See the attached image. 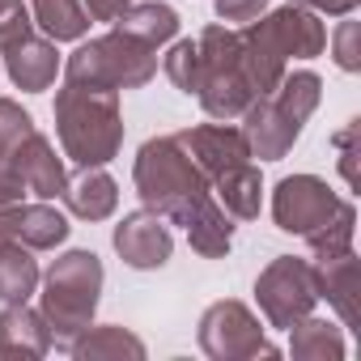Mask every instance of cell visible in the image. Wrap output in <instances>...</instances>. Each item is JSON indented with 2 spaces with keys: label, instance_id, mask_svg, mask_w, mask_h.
<instances>
[{
  "label": "cell",
  "instance_id": "obj_19",
  "mask_svg": "<svg viewBox=\"0 0 361 361\" xmlns=\"http://www.w3.org/2000/svg\"><path fill=\"white\" fill-rule=\"evenodd\" d=\"M68 353L77 357V361H123V357H132V361H140L145 357V340L140 336H132L128 327H115V323H106V327H85L73 344H68Z\"/></svg>",
  "mask_w": 361,
  "mask_h": 361
},
{
  "label": "cell",
  "instance_id": "obj_14",
  "mask_svg": "<svg viewBox=\"0 0 361 361\" xmlns=\"http://www.w3.org/2000/svg\"><path fill=\"white\" fill-rule=\"evenodd\" d=\"M13 170H18V178L26 183V196H35V200H56L68 188L64 161L56 157L51 140L39 128L30 136H22V145L13 149Z\"/></svg>",
  "mask_w": 361,
  "mask_h": 361
},
{
  "label": "cell",
  "instance_id": "obj_12",
  "mask_svg": "<svg viewBox=\"0 0 361 361\" xmlns=\"http://www.w3.org/2000/svg\"><path fill=\"white\" fill-rule=\"evenodd\" d=\"M111 243H115L119 259H123L128 268H136V272H153V268H161V264L170 259V251H174L170 226H166V217H157L153 209L123 213V221L115 226Z\"/></svg>",
  "mask_w": 361,
  "mask_h": 361
},
{
  "label": "cell",
  "instance_id": "obj_25",
  "mask_svg": "<svg viewBox=\"0 0 361 361\" xmlns=\"http://www.w3.org/2000/svg\"><path fill=\"white\" fill-rule=\"evenodd\" d=\"M353 230H357V213H353V204L344 200V204H340V213H336L327 226H319L314 234H306V243H310L314 259H331V255L353 251Z\"/></svg>",
  "mask_w": 361,
  "mask_h": 361
},
{
  "label": "cell",
  "instance_id": "obj_29",
  "mask_svg": "<svg viewBox=\"0 0 361 361\" xmlns=\"http://www.w3.org/2000/svg\"><path fill=\"white\" fill-rule=\"evenodd\" d=\"M336 64L344 73H357L361 68V51H357V22H344L336 30Z\"/></svg>",
  "mask_w": 361,
  "mask_h": 361
},
{
  "label": "cell",
  "instance_id": "obj_30",
  "mask_svg": "<svg viewBox=\"0 0 361 361\" xmlns=\"http://www.w3.org/2000/svg\"><path fill=\"white\" fill-rule=\"evenodd\" d=\"M357 123H361V119H348V128L336 136V145H340V170H344V183H348V188H357V149H353Z\"/></svg>",
  "mask_w": 361,
  "mask_h": 361
},
{
  "label": "cell",
  "instance_id": "obj_3",
  "mask_svg": "<svg viewBox=\"0 0 361 361\" xmlns=\"http://www.w3.org/2000/svg\"><path fill=\"white\" fill-rule=\"evenodd\" d=\"M56 136L77 166H106L123 149V111L115 90L64 81L56 94Z\"/></svg>",
  "mask_w": 361,
  "mask_h": 361
},
{
  "label": "cell",
  "instance_id": "obj_1",
  "mask_svg": "<svg viewBox=\"0 0 361 361\" xmlns=\"http://www.w3.org/2000/svg\"><path fill=\"white\" fill-rule=\"evenodd\" d=\"M132 183H136V196L145 200V209H153L157 217L188 230V243L196 255L221 259L230 251V238H234L230 213L217 204L213 183L188 157L178 136H153L140 145L136 166H132Z\"/></svg>",
  "mask_w": 361,
  "mask_h": 361
},
{
  "label": "cell",
  "instance_id": "obj_22",
  "mask_svg": "<svg viewBox=\"0 0 361 361\" xmlns=\"http://www.w3.org/2000/svg\"><path fill=\"white\" fill-rule=\"evenodd\" d=\"M68 217L60 209H51L47 200L39 204H18V243L30 251H51L68 238Z\"/></svg>",
  "mask_w": 361,
  "mask_h": 361
},
{
  "label": "cell",
  "instance_id": "obj_16",
  "mask_svg": "<svg viewBox=\"0 0 361 361\" xmlns=\"http://www.w3.org/2000/svg\"><path fill=\"white\" fill-rule=\"evenodd\" d=\"M314 268V289L319 298L340 314L344 327L357 323V255L344 251V255H331V259H319L310 264Z\"/></svg>",
  "mask_w": 361,
  "mask_h": 361
},
{
  "label": "cell",
  "instance_id": "obj_18",
  "mask_svg": "<svg viewBox=\"0 0 361 361\" xmlns=\"http://www.w3.org/2000/svg\"><path fill=\"white\" fill-rule=\"evenodd\" d=\"M119 35L145 43V47H161V43H174L178 35V13L170 5H161V0H145V5H128L115 22H111Z\"/></svg>",
  "mask_w": 361,
  "mask_h": 361
},
{
  "label": "cell",
  "instance_id": "obj_27",
  "mask_svg": "<svg viewBox=\"0 0 361 361\" xmlns=\"http://www.w3.org/2000/svg\"><path fill=\"white\" fill-rule=\"evenodd\" d=\"M161 68H166V77L183 90V94H196V81H200V51H196L192 39H178V43L166 51Z\"/></svg>",
  "mask_w": 361,
  "mask_h": 361
},
{
  "label": "cell",
  "instance_id": "obj_20",
  "mask_svg": "<svg viewBox=\"0 0 361 361\" xmlns=\"http://www.w3.org/2000/svg\"><path fill=\"white\" fill-rule=\"evenodd\" d=\"M30 18H35V26H39L51 43L85 39V30L94 26L85 0H35V5H30Z\"/></svg>",
  "mask_w": 361,
  "mask_h": 361
},
{
  "label": "cell",
  "instance_id": "obj_15",
  "mask_svg": "<svg viewBox=\"0 0 361 361\" xmlns=\"http://www.w3.org/2000/svg\"><path fill=\"white\" fill-rule=\"evenodd\" d=\"M47 348H51V327L43 310H30L26 302H5V310H0V357L35 361L47 357Z\"/></svg>",
  "mask_w": 361,
  "mask_h": 361
},
{
  "label": "cell",
  "instance_id": "obj_28",
  "mask_svg": "<svg viewBox=\"0 0 361 361\" xmlns=\"http://www.w3.org/2000/svg\"><path fill=\"white\" fill-rule=\"evenodd\" d=\"M30 30H35V18H30V9L22 0H0V47L30 35Z\"/></svg>",
  "mask_w": 361,
  "mask_h": 361
},
{
  "label": "cell",
  "instance_id": "obj_17",
  "mask_svg": "<svg viewBox=\"0 0 361 361\" xmlns=\"http://www.w3.org/2000/svg\"><path fill=\"white\" fill-rule=\"evenodd\" d=\"M64 200H68L73 217H81V221H106L115 213V204H119V188H115V178L102 166H81V174L68 178Z\"/></svg>",
  "mask_w": 361,
  "mask_h": 361
},
{
  "label": "cell",
  "instance_id": "obj_21",
  "mask_svg": "<svg viewBox=\"0 0 361 361\" xmlns=\"http://www.w3.org/2000/svg\"><path fill=\"white\" fill-rule=\"evenodd\" d=\"M289 353L298 361H340L344 357V331L327 319L306 314L289 327Z\"/></svg>",
  "mask_w": 361,
  "mask_h": 361
},
{
  "label": "cell",
  "instance_id": "obj_31",
  "mask_svg": "<svg viewBox=\"0 0 361 361\" xmlns=\"http://www.w3.org/2000/svg\"><path fill=\"white\" fill-rule=\"evenodd\" d=\"M268 0H217V18L221 22H255L264 13Z\"/></svg>",
  "mask_w": 361,
  "mask_h": 361
},
{
  "label": "cell",
  "instance_id": "obj_5",
  "mask_svg": "<svg viewBox=\"0 0 361 361\" xmlns=\"http://www.w3.org/2000/svg\"><path fill=\"white\" fill-rule=\"evenodd\" d=\"M39 281H43V319L51 327V344L68 348L98 314L102 259L94 251H64Z\"/></svg>",
  "mask_w": 361,
  "mask_h": 361
},
{
  "label": "cell",
  "instance_id": "obj_23",
  "mask_svg": "<svg viewBox=\"0 0 361 361\" xmlns=\"http://www.w3.org/2000/svg\"><path fill=\"white\" fill-rule=\"evenodd\" d=\"M39 259L30 247L22 243H5L0 247V302H26L39 289Z\"/></svg>",
  "mask_w": 361,
  "mask_h": 361
},
{
  "label": "cell",
  "instance_id": "obj_8",
  "mask_svg": "<svg viewBox=\"0 0 361 361\" xmlns=\"http://www.w3.org/2000/svg\"><path fill=\"white\" fill-rule=\"evenodd\" d=\"M255 302L264 310V319L281 331H289L298 319L314 314V302H319V289H314V268L306 259H293V255H276L259 281H255Z\"/></svg>",
  "mask_w": 361,
  "mask_h": 361
},
{
  "label": "cell",
  "instance_id": "obj_9",
  "mask_svg": "<svg viewBox=\"0 0 361 361\" xmlns=\"http://www.w3.org/2000/svg\"><path fill=\"white\" fill-rule=\"evenodd\" d=\"M200 348L213 361H247V357H276L281 353L276 344H268L251 306H243L234 298L213 302L200 314Z\"/></svg>",
  "mask_w": 361,
  "mask_h": 361
},
{
  "label": "cell",
  "instance_id": "obj_4",
  "mask_svg": "<svg viewBox=\"0 0 361 361\" xmlns=\"http://www.w3.org/2000/svg\"><path fill=\"white\" fill-rule=\"evenodd\" d=\"M323 98V81L314 73H285L268 94H259L238 119H243V136L251 145V157L259 161H281L293 140L302 136L306 119L314 115Z\"/></svg>",
  "mask_w": 361,
  "mask_h": 361
},
{
  "label": "cell",
  "instance_id": "obj_26",
  "mask_svg": "<svg viewBox=\"0 0 361 361\" xmlns=\"http://www.w3.org/2000/svg\"><path fill=\"white\" fill-rule=\"evenodd\" d=\"M30 132H35L30 111H22V102H13V98H0V166H13V149Z\"/></svg>",
  "mask_w": 361,
  "mask_h": 361
},
{
  "label": "cell",
  "instance_id": "obj_24",
  "mask_svg": "<svg viewBox=\"0 0 361 361\" xmlns=\"http://www.w3.org/2000/svg\"><path fill=\"white\" fill-rule=\"evenodd\" d=\"M213 196H217V204H221L230 217H238V221L259 217V200H264V178H259V166H255V161H247L243 170H234L230 178H221V183L213 188Z\"/></svg>",
  "mask_w": 361,
  "mask_h": 361
},
{
  "label": "cell",
  "instance_id": "obj_35",
  "mask_svg": "<svg viewBox=\"0 0 361 361\" xmlns=\"http://www.w3.org/2000/svg\"><path fill=\"white\" fill-rule=\"evenodd\" d=\"M123 5H132V0H123Z\"/></svg>",
  "mask_w": 361,
  "mask_h": 361
},
{
  "label": "cell",
  "instance_id": "obj_13",
  "mask_svg": "<svg viewBox=\"0 0 361 361\" xmlns=\"http://www.w3.org/2000/svg\"><path fill=\"white\" fill-rule=\"evenodd\" d=\"M0 56H5V73H9V81H13L18 90H26V94H43V90L56 85L60 51H56L51 39H39V35L30 30V35L5 43V47H0Z\"/></svg>",
  "mask_w": 361,
  "mask_h": 361
},
{
  "label": "cell",
  "instance_id": "obj_10",
  "mask_svg": "<svg viewBox=\"0 0 361 361\" xmlns=\"http://www.w3.org/2000/svg\"><path fill=\"white\" fill-rule=\"evenodd\" d=\"M340 204L344 200L323 183L319 174H289V178H281L276 192H272V217H276V226L285 234H298V238H306L319 226H327L340 213Z\"/></svg>",
  "mask_w": 361,
  "mask_h": 361
},
{
  "label": "cell",
  "instance_id": "obj_11",
  "mask_svg": "<svg viewBox=\"0 0 361 361\" xmlns=\"http://www.w3.org/2000/svg\"><path fill=\"white\" fill-rule=\"evenodd\" d=\"M174 136H178V145L188 149V157L204 170V178L213 188L251 161V145H247L243 128H230L226 119L221 123H196V128L174 132Z\"/></svg>",
  "mask_w": 361,
  "mask_h": 361
},
{
  "label": "cell",
  "instance_id": "obj_34",
  "mask_svg": "<svg viewBox=\"0 0 361 361\" xmlns=\"http://www.w3.org/2000/svg\"><path fill=\"white\" fill-rule=\"evenodd\" d=\"M18 243V204H0V247Z\"/></svg>",
  "mask_w": 361,
  "mask_h": 361
},
{
  "label": "cell",
  "instance_id": "obj_32",
  "mask_svg": "<svg viewBox=\"0 0 361 361\" xmlns=\"http://www.w3.org/2000/svg\"><path fill=\"white\" fill-rule=\"evenodd\" d=\"M22 196H26V183L18 178V170L0 166V204H22Z\"/></svg>",
  "mask_w": 361,
  "mask_h": 361
},
{
  "label": "cell",
  "instance_id": "obj_7",
  "mask_svg": "<svg viewBox=\"0 0 361 361\" xmlns=\"http://www.w3.org/2000/svg\"><path fill=\"white\" fill-rule=\"evenodd\" d=\"M153 73H157V51L119 35V30L81 43L64 64V81L115 90V94L119 90H140L145 81H153Z\"/></svg>",
  "mask_w": 361,
  "mask_h": 361
},
{
  "label": "cell",
  "instance_id": "obj_6",
  "mask_svg": "<svg viewBox=\"0 0 361 361\" xmlns=\"http://www.w3.org/2000/svg\"><path fill=\"white\" fill-rule=\"evenodd\" d=\"M200 51V81L196 98L213 119H238L255 102V85L243 68V39L230 26H204L196 39Z\"/></svg>",
  "mask_w": 361,
  "mask_h": 361
},
{
  "label": "cell",
  "instance_id": "obj_2",
  "mask_svg": "<svg viewBox=\"0 0 361 361\" xmlns=\"http://www.w3.org/2000/svg\"><path fill=\"white\" fill-rule=\"evenodd\" d=\"M238 39H243V68L255 85V98L285 77L289 60H314L327 47L323 22L302 5H285V9H272L268 18L247 22Z\"/></svg>",
  "mask_w": 361,
  "mask_h": 361
},
{
  "label": "cell",
  "instance_id": "obj_33",
  "mask_svg": "<svg viewBox=\"0 0 361 361\" xmlns=\"http://www.w3.org/2000/svg\"><path fill=\"white\" fill-rule=\"evenodd\" d=\"M289 5H302L310 13H331V18H348L357 9V0H289Z\"/></svg>",
  "mask_w": 361,
  "mask_h": 361
}]
</instances>
